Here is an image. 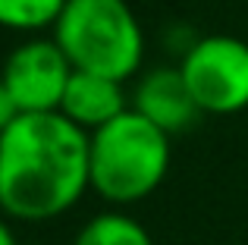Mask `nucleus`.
I'll use <instances>...</instances> for the list:
<instances>
[{
  "label": "nucleus",
  "mask_w": 248,
  "mask_h": 245,
  "mask_svg": "<svg viewBox=\"0 0 248 245\" xmlns=\"http://www.w3.org/2000/svg\"><path fill=\"white\" fill-rule=\"evenodd\" d=\"M88 192V132L60 110L19 113L0 132V214L13 223L60 220Z\"/></svg>",
  "instance_id": "obj_1"
},
{
  "label": "nucleus",
  "mask_w": 248,
  "mask_h": 245,
  "mask_svg": "<svg viewBox=\"0 0 248 245\" xmlns=\"http://www.w3.org/2000/svg\"><path fill=\"white\" fill-rule=\"evenodd\" d=\"M173 135L129 107L88 135L91 192L107 208H135L164 185Z\"/></svg>",
  "instance_id": "obj_2"
},
{
  "label": "nucleus",
  "mask_w": 248,
  "mask_h": 245,
  "mask_svg": "<svg viewBox=\"0 0 248 245\" xmlns=\"http://www.w3.org/2000/svg\"><path fill=\"white\" fill-rule=\"evenodd\" d=\"M50 35L85 73L129 82L145 66L148 38L129 0H69Z\"/></svg>",
  "instance_id": "obj_3"
},
{
  "label": "nucleus",
  "mask_w": 248,
  "mask_h": 245,
  "mask_svg": "<svg viewBox=\"0 0 248 245\" xmlns=\"http://www.w3.org/2000/svg\"><path fill=\"white\" fill-rule=\"evenodd\" d=\"M176 66L201 113L232 117L248 107V41L242 38L201 35Z\"/></svg>",
  "instance_id": "obj_4"
},
{
  "label": "nucleus",
  "mask_w": 248,
  "mask_h": 245,
  "mask_svg": "<svg viewBox=\"0 0 248 245\" xmlns=\"http://www.w3.org/2000/svg\"><path fill=\"white\" fill-rule=\"evenodd\" d=\"M73 73L76 66L54 41V35L22 38L0 66V79H3L19 113L60 110L63 92H66Z\"/></svg>",
  "instance_id": "obj_5"
},
{
  "label": "nucleus",
  "mask_w": 248,
  "mask_h": 245,
  "mask_svg": "<svg viewBox=\"0 0 248 245\" xmlns=\"http://www.w3.org/2000/svg\"><path fill=\"white\" fill-rule=\"evenodd\" d=\"M132 110H139L141 117H148L154 126H160L170 135L192 129L201 117V110L195 104L192 92H188L186 79H182L179 66H170V63L141 69L135 76Z\"/></svg>",
  "instance_id": "obj_6"
},
{
  "label": "nucleus",
  "mask_w": 248,
  "mask_h": 245,
  "mask_svg": "<svg viewBox=\"0 0 248 245\" xmlns=\"http://www.w3.org/2000/svg\"><path fill=\"white\" fill-rule=\"evenodd\" d=\"M129 107H132V94H126V82L101 73H85V69L73 73L60 101V113L88 135L126 113Z\"/></svg>",
  "instance_id": "obj_7"
},
{
  "label": "nucleus",
  "mask_w": 248,
  "mask_h": 245,
  "mask_svg": "<svg viewBox=\"0 0 248 245\" xmlns=\"http://www.w3.org/2000/svg\"><path fill=\"white\" fill-rule=\"evenodd\" d=\"M73 245H154V236L129 208H104L76 230Z\"/></svg>",
  "instance_id": "obj_8"
},
{
  "label": "nucleus",
  "mask_w": 248,
  "mask_h": 245,
  "mask_svg": "<svg viewBox=\"0 0 248 245\" xmlns=\"http://www.w3.org/2000/svg\"><path fill=\"white\" fill-rule=\"evenodd\" d=\"M69 0H0V29L13 35H44L54 31Z\"/></svg>",
  "instance_id": "obj_9"
},
{
  "label": "nucleus",
  "mask_w": 248,
  "mask_h": 245,
  "mask_svg": "<svg viewBox=\"0 0 248 245\" xmlns=\"http://www.w3.org/2000/svg\"><path fill=\"white\" fill-rule=\"evenodd\" d=\"M198 31L192 29V25H182V22H173L170 29L164 31V50L167 54H173L176 57V63L182 60V57L188 54V50L195 47V41H198Z\"/></svg>",
  "instance_id": "obj_10"
},
{
  "label": "nucleus",
  "mask_w": 248,
  "mask_h": 245,
  "mask_svg": "<svg viewBox=\"0 0 248 245\" xmlns=\"http://www.w3.org/2000/svg\"><path fill=\"white\" fill-rule=\"evenodd\" d=\"M16 117H19V110H16V104H13L10 92H6L3 79H0V132H3V129L10 126V122L16 120Z\"/></svg>",
  "instance_id": "obj_11"
},
{
  "label": "nucleus",
  "mask_w": 248,
  "mask_h": 245,
  "mask_svg": "<svg viewBox=\"0 0 248 245\" xmlns=\"http://www.w3.org/2000/svg\"><path fill=\"white\" fill-rule=\"evenodd\" d=\"M0 245H19V236L13 230V220L0 214Z\"/></svg>",
  "instance_id": "obj_12"
}]
</instances>
